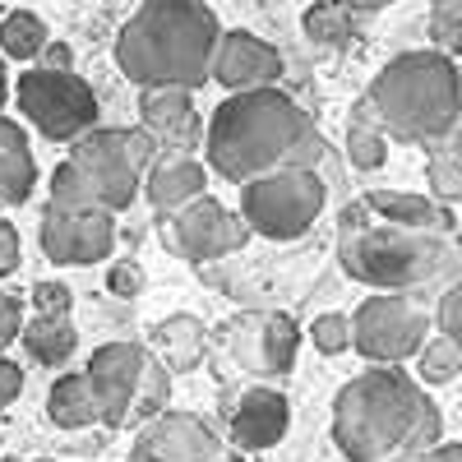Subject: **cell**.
I'll list each match as a JSON object with an SVG mask.
<instances>
[{"label": "cell", "instance_id": "6da1fadb", "mask_svg": "<svg viewBox=\"0 0 462 462\" xmlns=\"http://www.w3.org/2000/svg\"><path fill=\"white\" fill-rule=\"evenodd\" d=\"M444 416L398 365L361 370L333 402V444L346 462L426 457L444 439Z\"/></svg>", "mask_w": 462, "mask_h": 462}, {"label": "cell", "instance_id": "7a4b0ae2", "mask_svg": "<svg viewBox=\"0 0 462 462\" xmlns=\"http://www.w3.org/2000/svg\"><path fill=\"white\" fill-rule=\"evenodd\" d=\"M324 139L315 134L310 116L282 88L226 97L204 130V158L222 180L250 185L259 176H273L282 167L315 171Z\"/></svg>", "mask_w": 462, "mask_h": 462}, {"label": "cell", "instance_id": "3957f363", "mask_svg": "<svg viewBox=\"0 0 462 462\" xmlns=\"http://www.w3.org/2000/svg\"><path fill=\"white\" fill-rule=\"evenodd\" d=\"M222 42V23L199 0H148L139 5L121 37H116V65L121 74L152 93V88H185L195 93L213 79V56Z\"/></svg>", "mask_w": 462, "mask_h": 462}, {"label": "cell", "instance_id": "277c9868", "mask_svg": "<svg viewBox=\"0 0 462 462\" xmlns=\"http://www.w3.org/2000/svg\"><path fill=\"white\" fill-rule=\"evenodd\" d=\"M379 130L398 143H426L439 148L453 139L462 121V74L457 60L426 51H402L374 74L365 93Z\"/></svg>", "mask_w": 462, "mask_h": 462}, {"label": "cell", "instance_id": "5b68a950", "mask_svg": "<svg viewBox=\"0 0 462 462\" xmlns=\"http://www.w3.org/2000/svg\"><path fill=\"white\" fill-rule=\"evenodd\" d=\"M448 250H453V236L379 222L365 208V199L342 208L337 259L346 268V278H356L374 291H416V287L444 278L448 273Z\"/></svg>", "mask_w": 462, "mask_h": 462}, {"label": "cell", "instance_id": "8992f818", "mask_svg": "<svg viewBox=\"0 0 462 462\" xmlns=\"http://www.w3.org/2000/svg\"><path fill=\"white\" fill-rule=\"evenodd\" d=\"M324 199H328V185L319 171L282 167L273 176L241 185V217L250 222L254 236L296 241L315 226V217L324 213Z\"/></svg>", "mask_w": 462, "mask_h": 462}, {"label": "cell", "instance_id": "52a82bcc", "mask_svg": "<svg viewBox=\"0 0 462 462\" xmlns=\"http://www.w3.org/2000/svg\"><path fill=\"white\" fill-rule=\"evenodd\" d=\"M430 342V310L411 291H379L352 315V346L370 365H402Z\"/></svg>", "mask_w": 462, "mask_h": 462}, {"label": "cell", "instance_id": "ba28073f", "mask_svg": "<svg viewBox=\"0 0 462 462\" xmlns=\"http://www.w3.org/2000/svg\"><path fill=\"white\" fill-rule=\"evenodd\" d=\"M14 102L28 121L56 143H79L97 130V93L79 74H51V69H28L14 84Z\"/></svg>", "mask_w": 462, "mask_h": 462}, {"label": "cell", "instance_id": "9c48e42d", "mask_svg": "<svg viewBox=\"0 0 462 462\" xmlns=\"http://www.w3.org/2000/svg\"><path fill=\"white\" fill-rule=\"evenodd\" d=\"M65 162L84 176V185L93 189V204L106 208V213L130 208L134 195H139V185H143V176L130 162L125 130H93V134H84L79 143L69 148Z\"/></svg>", "mask_w": 462, "mask_h": 462}, {"label": "cell", "instance_id": "30bf717a", "mask_svg": "<svg viewBox=\"0 0 462 462\" xmlns=\"http://www.w3.org/2000/svg\"><path fill=\"white\" fill-rule=\"evenodd\" d=\"M162 241L189 263H208V259L236 254L250 241V222L241 213H231L226 204H217L213 195H204L189 208H180L176 217H162Z\"/></svg>", "mask_w": 462, "mask_h": 462}, {"label": "cell", "instance_id": "8fae6325", "mask_svg": "<svg viewBox=\"0 0 462 462\" xmlns=\"http://www.w3.org/2000/svg\"><path fill=\"white\" fill-rule=\"evenodd\" d=\"M116 245V213L106 208H42V250L51 263L88 268L111 259Z\"/></svg>", "mask_w": 462, "mask_h": 462}, {"label": "cell", "instance_id": "7c38bea8", "mask_svg": "<svg viewBox=\"0 0 462 462\" xmlns=\"http://www.w3.org/2000/svg\"><path fill=\"white\" fill-rule=\"evenodd\" d=\"M148 361L152 352L134 342H106L88 356L84 374L97 393V407H102V426H130L134 416V402H139V383L148 374Z\"/></svg>", "mask_w": 462, "mask_h": 462}, {"label": "cell", "instance_id": "4fadbf2b", "mask_svg": "<svg viewBox=\"0 0 462 462\" xmlns=\"http://www.w3.org/2000/svg\"><path fill=\"white\" fill-rule=\"evenodd\" d=\"M213 79H217L231 97L278 88V79H282V56H278V47H268L263 37H254V32H245V28H231V32H222V42H217Z\"/></svg>", "mask_w": 462, "mask_h": 462}, {"label": "cell", "instance_id": "5bb4252c", "mask_svg": "<svg viewBox=\"0 0 462 462\" xmlns=\"http://www.w3.org/2000/svg\"><path fill=\"white\" fill-rule=\"evenodd\" d=\"M130 462H217V439L199 416L162 411L130 448Z\"/></svg>", "mask_w": 462, "mask_h": 462}, {"label": "cell", "instance_id": "9a60e30c", "mask_svg": "<svg viewBox=\"0 0 462 462\" xmlns=\"http://www.w3.org/2000/svg\"><path fill=\"white\" fill-rule=\"evenodd\" d=\"M296 342H300V333H296L291 315H254L241 324V333H231L236 356L259 374H287L296 361Z\"/></svg>", "mask_w": 462, "mask_h": 462}, {"label": "cell", "instance_id": "2e32d148", "mask_svg": "<svg viewBox=\"0 0 462 462\" xmlns=\"http://www.w3.org/2000/svg\"><path fill=\"white\" fill-rule=\"evenodd\" d=\"M139 125L158 139V148H176V158H185V148H195L204 125L195 97L185 88H152L139 97Z\"/></svg>", "mask_w": 462, "mask_h": 462}, {"label": "cell", "instance_id": "e0dca14e", "mask_svg": "<svg viewBox=\"0 0 462 462\" xmlns=\"http://www.w3.org/2000/svg\"><path fill=\"white\" fill-rule=\"evenodd\" d=\"M287 420H291V402L278 389H250L231 411V444L241 453L273 448L287 435Z\"/></svg>", "mask_w": 462, "mask_h": 462}, {"label": "cell", "instance_id": "ac0fdd59", "mask_svg": "<svg viewBox=\"0 0 462 462\" xmlns=\"http://www.w3.org/2000/svg\"><path fill=\"white\" fill-rule=\"evenodd\" d=\"M143 195H148V204L158 208L162 217H176L180 208H189L195 199L208 195V171L195 158H176V152H171V158H162L158 167L143 176Z\"/></svg>", "mask_w": 462, "mask_h": 462}, {"label": "cell", "instance_id": "d6986e66", "mask_svg": "<svg viewBox=\"0 0 462 462\" xmlns=\"http://www.w3.org/2000/svg\"><path fill=\"white\" fill-rule=\"evenodd\" d=\"M365 208L379 222H393L407 231H435V236H453V208L435 204L430 195H402V189H370Z\"/></svg>", "mask_w": 462, "mask_h": 462}, {"label": "cell", "instance_id": "ffe728a7", "mask_svg": "<svg viewBox=\"0 0 462 462\" xmlns=\"http://www.w3.org/2000/svg\"><path fill=\"white\" fill-rule=\"evenodd\" d=\"M37 185V162H32V148L19 121L0 116V208H19L28 204Z\"/></svg>", "mask_w": 462, "mask_h": 462}, {"label": "cell", "instance_id": "44dd1931", "mask_svg": "<svg viewBox=\"0 0 462 462\" xmlns=\"http://www.w3.org/2000/svg\"><path fill=\"white\" fill-rule=\"evenodd\" d=\"M47 416H51V426H60V430H84V426H97L102 420L97 393H93V383H88L84 370H69V374H60L51 383Z\"/></svg>", "mask_w": 462, "mask_h": 462}, {"label": "cell", "instance_id": "7402d4cb", "mask_svg": "<svg viewBox=\"0 0 462 462\" xmlns=\"http://www.w3.org/2000/svg\"><path fill=\"white\" fill-rule=\"evenodd\" d=\"M158 346H162V365L167 370H195L204 361V346H208V333L195 315H171L158 324Z\"/></svg>", "mask_w": 462, "mask_h": 462}, {"label": "cell", "instance_id": "603a6c76", "mask_svg": "<svg viewBox=\"0 0 462 462\" xmlns=\"http://www.w3.org/2000/svg\"><path fill=\"white\" fill-rule=\"evenodd\" d=\"M365 14H374V10L333 5V0H324V5H310V10H305V37H310L315 47L342 51V47L356 37V28H361V19H365Z\"/></svg>", "mask_w": 462, "mask_h": 462}, {"label": "cell", "instance_id": "cb8c5ba5", "mask_svg": "<svg viewBox=\"0 0 462 462\" xmlns=\"http://www.w3.org/2000/svg\"><path fill=\"white\" fill-rule=\"evenodd\" d=\"M51 47V32L42 23V14L32 10H10L5 19H0V56L10 60H42V51Z\"/></svg>", "mask_w": 462, "mask_h": 462}, {"label": "cell", "instance_id": "d4e9b609", "mask_svg": "<svg viewBox=\"0 0 462 462\" xmlns=\"http://www.w3.org/2000/svg\"><path fill=\"white\" fill-rule=\"evenodd\" d=\"M383 158H389V134L379 130L370 102H356L352 121H346V162L356 171H374L383 167Z\"/></svg>", "mask_w": 462, "mask_h": 462}, {"label": "cell", "instance_id": "484cf974", "mask_svg": "<svg viewBox=\"0 0 462 462\" xmlns=\"http://www.w3.org/2000/svg\"><path fill=\"white\" fill-rule=\"evenodd\" d=\"M23 346H28V356L32 361H42V365H65L74 356V346H79V333H74L69 319H28L23 324Z\"/></svg>", "mask_w": 462, "mask_h": 462}, {"label": "cell", "instance_id": "4316f807", "mask_svg": "<svg viewBox=\"0 0 462 462\" xmlns=\"http://www.w3.org/2000/svg\"><path fill=\"white\" fill-rule=\"evenodd\" d=\"M426 180H430V199H435V204H444V208L462 204V158H457L448 143L430 148V158H426Z\"/></svg>", "mask_w": 462, "mask_h": 462}, {"label": "cell", "instance_id": "83f0119b", "mask_svg": "<svg viewBox=\"0 0 462 462\" xmlns=\"http://www.w3.org/2000/svg\"><path fill=\"white\" fill-rule=\"evenodd\" d=\"M416 374H420V383H453V379L462 374V352H457L444 333H435L426 346H420Z\"/></svg>", "mask_w": 462, "mask_h": 462}, {"label": "cell", "instance_id": "f1b7e54d", "mask_svg": "<svg viewBox=\"0 0 462 462\" xmlns=\"http://www.w3.org/2000/svg\"><path fill=\"white\" fill-rule=\"evenodd\" d=\"M430 42L439 56L462 60V0H439L430 10Z\"/></svg>", "mask_w": 462, "mask_h": 462}, {"label": "cell", "instance_id": "f546056e", "mask_svg": "<svg viewBox=\"0 0 462 462\" xmlns=\"http://www.w3.org/2000/svg\"><path fill=\"white\" fill-rule=\"evenodd\" d=\"M51 204H56V208H97V204H93V189L84 185V176L74 171L69 162H60V167L51 171Z\"/></svg>", "mask_w": 462, "mask_h": 462}, {"label": "cell", "instance_id": "4dcf8cb0", "mask_svg": "<svg viewBox=\"0 0 462 462\" xmlns=\"http://www.w3.org/2000/svg\"><path fill=\"white\" fill-rule=\"evenodd\" d=\"M310 342L319 346L324 356L352 352V315H319V319L310 324Z\"/></svg>", "mask_w": 462, "mask_h": 462}, {"label": "cell", "instance_id": "1f68e13d", "mask_svg": "<svg viewBox=\"0 0 462 462\" xmlns=\"http://www.w3.org/2000/svg\"><path fill=\"white\" fill-rule=\"evenodd\" d=\"M435 319H439V333L462 352V278L448 282L439 291V305H435Z\"/></svg>", "mask_w": 462, "mask_h": 462}, {"label": "cell", "instance_id": "d6a6232c", "mask_svg": "<svg viewBox=\"0 0 462 462\" xmlns=\"http://www.w3.org/2000/svg\"><path fill=\"white\" fill-rule=\"evenodd\" d=\"M69 305H74V291L65 282H37L32 287V310L37 319H69Z\"/></svg>", "mask_w": 462, "mask_h": 462}, {"label": "cell", "instance_id": "836d02e7", "mask_svg": "<svg viewBox=\"0 0 462 462\" xmlns=\"http://www.w3.org/2000/svg\"><path fill=\"white\" fill-rule=\"evenodd\" d=\"M106 287H111L116 296H139V291H143V268L130 263V259H116V263L106 268Z\"/></svg>", "mask_w": 462, "mask_h": 462}, {"label": "cell", "instance_id": "e575fe53", "mask_svg": "<svg viewBox=\"0 0 462 462\" xmlns=\"http://www.w3.org/2000/svg\"><path fill=\"white\" fill-rule=\"evenodd\" d=\"M14 337H23V305L0 287V352H5Z\"/></svg>", "mask_w": 462, "mask_h": 462}, {"label": "cell", "instance_id": "d590c367", "mask_svg": "<svg viewBox=\"0 0 462 462\" xmlns=\"http://www.w3.org/2000/svg\"><path fill=\"white\" fill-rule=\"evenodd\" d=\"M19 268V231L0 217V278H10Z\"/></svg>", "mask_w": 462, "mask_h": 462}, {"label": "cell", "instance_id": "8d00e7d4", "mask_svg": "<svg viewBox=\"0 0 462 462\" xmlns=\"http://www.w3.org/2000/svg\"><path fill=\"white\" fill-rule=\"evenodd\" d=\"M19 393H23V370H19L14 361L0 356V411H5V407H10Z\"/></svg>", "mask_w": 462, "mask_h": 462}, {"label": "cell", "instance_id": "74e56055", "mask_svg": "<svg viewBox=\"0 0 462 462\" xmlns=\"http://www.w3.org/2000/svg\"><path fill=\"white\" fill-rule=\"evenodd\" d=\"M37 69H51V74H74V51H69L65 42H56V37H51V47L42 51Z\"/></svg>", "mask_w": 462, "mask_h": 462}, {"label": "cell", "instance_id": "f35d334b", "mask_svg": "<svg viewBox=\"0 0 462 462\" xmlns=\"http://www.w3.org/2000/svg\"><path fill=\"white\" fill-rule=\"evenodd\" d=\"M420 462H462V444L453 439V444H439V448H430Z\"/></svg>", "mask_w": 462, "mask_h": 462}, {"label": "cell", "instance_id": "ab89813d", "mask_svg": "<svg viewBox=\"0 0 462 462\" xmlns=\"http://www.w3.org/2000/svg\"><path fill=\"white\" fill-rule=\"evenodd\" d=\"M448 282H457L462 278V236H453V250H448V273H444Z\"/></svg>", "mask_w": 462, "mask_h": 462}, {"label": "cell", "instance_id": "60d3db41", "mask_svg": "<svg viewBox=\"0 0 462 462\" xmlns=\"http://www.w3.org/2000/svg\"><path fill=\"white\" fill-rule=\"evenodd\" d=\"M5 97H10V74H5V56H0V111H5Z\"/></svg>", "mask_w": 462, "mask_h": 462}, {"label": "cell", "instance_id": "b9f144b4", "mask_svg": "<svg viewBox=\"0 0 462 462\" xmlns=\"http://www.w3.org/2000/svg\"><path fill=\"white\" fill-rule=\"evenodd\" d=\"M448 148L457 152V158H462V121H457V130H453V139H448Z\"/></svg>", "mask_w": 462, "mask_h": 462}, {"label": "cell", "instance_id": "7bdbcfd3", "mask_svg": "<svg viewBox=\"0 0 462 462\" xmlns=\"http://www.w3.org/2000/svg\"><path fill=\"white\" fill-rule=\"evenodd\" d=\"M222 462H245V457H241V453H226V457H222Z\"/></svg>", "mask_w": 462, "mask_h": 462}, {"label": "cell", "instance_id": "ee69618b", "mask_svg": "<svg viewBox=\"0 0 462 462\" xmlns=\"http://www.w3.org/2000/svg\"><path fill=\"white\" fill-rule=\"evenodd\" d=\"M398 462H420V457H398Z\"/></svg>", "mask_w": 462, "mask_h": 462}, {"label": "cell", "instance_id": "f6af8a7d", "mask_svg": "<svg viewBox=\"0 0 462 462\" xmlns=\"http://www.w3.org/2000/svg\"><path fill=\"white\" fill-rule=\"evenodd\" d=\"M457 74H462V60H457Z\"/></svg>", "mask_w": 462, "mask_h": 462}, {"label": "cell", "instance_id": "bcb514c9", "mask_svg": "<svg viewBox=\"0 0 462 462\" xmlns=\"http://www.w3.org/2000/svg\"><path fill=\"white\" fill-rule=\"evenodd\" d=\"M42 462H47V457H42Z\"/></svg>", "mask_w": 462, "mask_h": 462}]
</instances>
